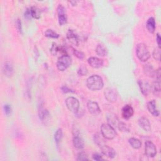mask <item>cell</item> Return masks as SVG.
<instances>
[{"instance_id":"15","label":"cell","mask_w":161,"mask_h":161,"mask_svg":"<svg viewBox=\"0 0 161 161\" xmlns=\"http://www.w3.org/2000/svg\"><path fill=\"white\" fill-rule=\"evenodd\" d=\"M88 64L93 68H100L103 65V61L96 57H89L88 60Z\"/></svg>"},{"instance_id":"5","label":"cell","mask_w":161,"mask_h":161,"mask_svg":"<svg viewBox=\"0 0 161 161\" xmlns=\"http://www.w3.org/2000/svg\"><path fill=\"white\" fill-rule=\"evenodd\" d=\"M67 108L69 111L73 113H77L79 108V102L78 100L74 97H68L65 100Z\"/></svg>"},{"instance_id":"31","label":"cell","mask_w":161,"mask_h":161,"mask_svg":"<svg viewBox=\"0 0 161 161\" xmlns=\"http://www.w3.org/2000/svg\"><path fill=\"white\" fill-rule=\"evenodd\" d=\"M117 127L118 128V129L122 131V132H128L129 131V128L127 126V125H126L125 123L124 122H119Z\"/></svg>"},{"instance_id":"36","label":"cell","mask_w":161,"mask_h":161,"mask_svg":"<svg viewBox=\"0 0 161 161\" xmlns=\"http://www.w3.org/2000/svg\"><path fill=\"white\" fill-rule=\"evenodd\" d=\"M3 108H4L5 113L6 115H10L11 114L12 109H11V106L10 104H5Z\"/></svg>"},{"instance_id":"38","label":"cell","mask_w":161,"mask_h":161,"mask_svg":"<svg viewBox=\"0 0 161 161\" xmlns=\"http://www.w3.org/2000/svg\"><path fill=\"white\" fill-rule=\"evenodd\" d=\"M16 26L17 29L20 33H22V22L20 19H17L16 20Z\"/></svg>"},{"instance_id":"25","label":"cell","mask_w":161,"mask_h":161,"mask_svg":"<svg viewBox=\"0 0 161 161\" xmlns=\"http://www.w3.org/2000/svg\"><path fill=\"white\" fill-rule=\"evenodd\" d=\"M152 91L156 96H159L160 93V79H156L152 84Z\"/></svg>"},{"instance_id":"8","label":"cell","mask_w":161,"mask_h":161,"mask_svg":"<svg viewBox=\"0 0 161 161\" xmlns=\"http://www.w3.org/2000/svg\"><path fill=\"white\" fill-rule=\"evenodd\" d=\"M138 84L142 93L144 96H147L151 91V86L148 81L145 80H139Z\"/></svg>"},{"instance_id":"32","label":"cell","mask_w":161,"mask_h":161,"mask_svg":"<svg viewBox=\"0 0 161 161\" xmlns=\"http://www.w3.org/2000/svg\"><path fill=\"white\" fill-rule=\"evenodd\" d=\"M153 57L157 61H160V49L159 47H157L154 49L153 52Z\"/></svg>"},{"instance_id":"35","label":"cell","mask_w":161,"mask_h":161,"mask_svg":"<svg viewBox=\"0 0 161 161\" xmlns=\"http://www.w3.org/2000/svg\"><path fill=\"white\" fill-rule=\"evenodd\" d=\"M76 160H89V158L88 157L87 155L84 152H80L78 154Z\"/></svg>"},{"instance_id":"29","label":"cell","mask_w":161,"mask_h":161,"mask_svg":"<svg viewBox=\"0 0 161 161\" xmlns=\"http://www.w3.org/2000/svg\"><path fill=\"white\" fill-rule=\"evenodd\" d=\"M45 35L47 37L51 38H55V39L58 38L60 36L57 33H56V32H54L52 29L47 30L45 32Z\"/></svg>"},{"instance_id":"13","label":"cell","mask_w":161,"mask_h":161,"mask_svg":"<svg viewBox=\"0 0 161 161\" xmlns=\"http://www.w3.org/2000/svg\"><path fill=\"white\" fill-rule=\"evenodd\" d=\"M147 109H148L150 113H151L152 115L155 116H159L160 115V112L159 110L157 109V103L155 100H153L150 101L147 105Z\"/></svg>"},{"instance_id":"37","label":"cell","mask_w":161,"mask_h":161,"mask_svg":"<svg viewBox=\"0 0 161 161\" xmlns=\"http://www.w3.org/2000/svg\"><path fill=\"white\" fill-rule=\"evenodd\" d=\"M24 16H25V18H26V19H28V20H30V19H31L32 18L30 8L26 9V10L25 11Z\"/></svg>"},{"instance_id":"11","label":"cell","mask_w":161,"mask_h":161,"mask_svg":"<svg viewBox=\"0 0 161 161\" xmlns=\"http://www.w3.org/2000/svg\"><path fill=\"white\" fill-rule=\"evenodd\" d=\"M104 97L107 101L110 103L115 102L117 98V95L115 90L110 88H107L104 91Z\"/></svg>"},{"instance_id":"28","label":"cell","mask_w":161,"mask_h":161,"mask_svg":"<svg viewBox=\"0 0 161 161\" xmlns=\"http://www.w3.org/2000/svg\"><path fill=\"white\" fill-rule=\"evenodd\" d=\"M63 137V133H62V130L61 128H59L55 133V135H54V139H55V142L56 143L59 145L60 143V142L62 140Z\"/></svg>"},{"instance_id":"22","label":"cell","mask_w":161,"mask_h":161,"mask_svg":"<svg viewBox=\"0 0 161 161\" xmlns=\"http://www.w3.org/2000/svg\"><path fill=\"white\" fill-rule=\"evenodd\" d=\"M147 29L148 30V31L151 33H154L155 30V19L153 17H151L148 19L147 22Z\"/></svg>"},{"instance_id":"17","label":"cell","mask_w":161,"mask_h":161,"mask_svg":"<svg viewBox=\"0 0 161 161\" xmlns=\"http://www.w3.org/2000/svg\"><path fill=\"white\" fill-rule=\"evenodd\" d=\"M139 124L140 127L145 132H150L151 130V126L148 118L142 116L139 120Z\"/></svg>"},{"instance_id":"6","label":"cell","mask_w":161,"mask_h":161,"mask_svg":"<svg viewBox=\"0 0 161 161\" xmlns=\"http://www.w3.org/2000/svg\"><path fill=\"white\" fill-rule=\"evenodd\" d=\"M145 153L147 157H154L157 154L155 145L151 141H147L145 144Z\"/></svg>"},{"instance_id":"3","label":"cell","mask_w":161,"mask_h":161,"mask_svg":"<svg viewBox=\"0 0 161 161\" xmlns=\"http://www.w3.org/2000/svg\"><path fill=\"white\" fill-rule=\"evenodd\" d=\"M101 132L102 136L108 140H112L116 135V132L114 127L108 124H103L101 125Z\"/></svg>"},{"instance_id":"23","label":"cell","mask_w":161,"mask_h":161,"mask_svg":"<svg viewBox=\"0 0 161 161\" xmlns=\"http://www.w3.org/2000/svg\"><path fill=\"white\" fill-rule=\"evenodd\" d=\"M38 116L39 118L41 120L42 122H44V121H45L49 118L50 114L47 109H45L43 107H40L38 111Z\"/></svg>"},{"instance_id":"39","label":"cell","mask_w":161,"mask_h":161,"mask_svg":"<svg viewBox=\"0 0 161 161\" xmlns=\"http://www.w3.org/2000/svg\"><path fill=\"white\" fill-rule=\"evenodd\" d=\"M61 90L62 91V92H65V93H68V92H74V91L70 89L69 88H68L67 86H63L61 87Z\"/></svg>"},{"instance_id":"9","label":"cell","mask_w":161,"mask_h":161,"mask_svg":"<svg viewBox=\"0 0 161 161\" xmlns=\"http://www.w3.org/2000/svg\"><path fill=\"white\" fill-rule=\"evenodd\" d=\"M73 145L75 148L78 149H82L84 147V142L81 137H80L79 133L75 131L73 137Z\"/></svg>"},{"instance_id":"12","label":"cell","mask_w":161,"mask_h":161,"mask_svg":"<svg viewBox=\"0 0 161 161\" xmlns=\"http://www.w3.org/2000/svg\"><path fill=\"white\" fill-rule=\"evenodd\" d=\"M87 107L89 113L92 115H98L101 112L100 106L96 102L89 101L87 103Z\"/></svg>"},{"instance_id":"27","label":"cell","mask_w":161,"mask_h":161,"mask_svg":"<svg viewBox=\"0 0 161 161\" xmlns=\"http://www.w3.org/2000/svg\"><path fill=\"white\" fill-rule=\"evenodd\" d=\"M30 10L32 18H34L35 19H39L40 17H41V12H40V9H38L37 7L32 6L30 8Z\"/></svg>"},{"instance_id":"34","label":"cell","mask_w":161,"mask_h":161,"mask_svg":"<svg viewBox=\"0 0 161 161\" xmlns=\"http://www.w3.org/2000/svg\"><path fill=\"white\" fill-rule=\"evenodd\" d=\"M88 71V69L87 68H86L85 66H80L79 69H78V71H77V73L80 76H86L87 75Z\"/></svg>"},{"instance_id":"2","label":"cell","mask_w":161,"mask_h":161,"mask_svg":"<svg viewBox=\"0 0 161 161\" xmlns=\"http://www.w3.org/2000/svg\"><path fill=\"white\" fill-rule=\"evenodd\" d=\"M136 53L138 59L142 62H146L151 57L149 50L145 44L140 43L136 47Z\"/></svg>"},{"instance_id":"18","label":"cell","mask_w":161,"mask_h":161,"mask_svg":"<svg viewBox=\"0 0 161 161\" xmlns=\"http://www.w3.org/2000/svg\"><path fill=\"white\" fill-rule=\"evenodd\" d=\"M134 113V111L132 107L129 104H126L124 106L122 110V115L124 119L128 120L132 117Z\"/></svg>"},{"instance_id":"16","label":"cell","mask_w":161,"mask_h":161,"mask_svg":"<svg viewBox=\"0 0 161 161\" xmlns=\"http://www.w3.org/2000/svg\"><path fill=\"white\" fill-rule=\"evenodd\" d=\"M50 51L53 56H56V54H57L58 53H61L62 55L67 54L66 49L64 47L59 45L56 43L52 44V45L50 48Z\"/></svg>"},{"instance_id":"30","label":"cell","mask_w":161,"mask_h":161,"mask_svg":"<svg viewBox=\"0 0 161 161\" xmlns=\"http://www.w3.org/2000/svg\"><path fill=\"white\" fill-rule=\"evenodd\" d=\"M94 140H95V143L99 146H101L104 144V140L103 138H102L101 135L98 133L96 134V135H95V136H94Z\"/></svg>"},{"instance_id":"10","label":"cell","mask_w":161,"mask_h":161,"mask_svg":"<svg viewBox=\"0 0 161 161\" xmlns=\"http://www.w3.org/2000/svg\"><path fill=\"white\" fill-rule=\"evenodd\" d=\"M100 147L101 148L102 153L106 157H108L110 159H113L115 157L116 152H115V151L112 148V147L107 145H105V144H103Z\"/></svg>"},{"instance_id":"14","label":"cell","mask_w":161,"mask_h":161,"mask_svg":"<svg viewBox=\"0 0 161 161\" xmlns=\"http://www.w3.org/2000/svg\"><path fill=\"white\" fill-rule=\"evenodd\" d=\"M67 38L72 44L76 46L79 45V37L73 30H68V32H67Z\"/></svg>"},{"instance_id":"4","label":"cell","mask_w":161,"mask_h":161,"mask_svg":"<svg viewBox=\"0 0 161 161\" xmlns=\"http://www.w3.org/2000/svg\"><path fill=\"white\" fill-rule=\"evenodd\" d=\"M71 63V57L68 54L62 55L57 61V68L60 71H64L69 68Z\"/></svg>"},{"instance_id":"24","label":"cell","mask_w":161,"mask_h":161,"mask_svg":"<svg viewBox=\"0 0 161 161\" xmlns=\"http://www.w3.org/2000/svg\"><path fill=\"white\" fill-rule=\"evenodd\" d=\"M128 142L130 145L135 149H139L141 148L142 147V142L140 140L136 138H130L128 140Z\"/></svg>"},{"instance_id":"40","label":"cell","mask_w":161,"mask_h":161,"mask_svg":"<svg viewBox=\"0 0 161 161\" xmlns=\"http://www.w3.org/2000/svg\"><path fill=\"white\" fill-rule=\"evenodd\" d=\"M92 158L95 160H103L102 156L100 154H98V153L94 154L92 155Z\"/></svg>"},{"instance_id":"19","label":"cell","mask_w":161,"mask_h":161,"mask_svg":"<svg viewBox=\"0 0 161 161\" xmlns=\"http://www.w3.org/2000/svg\"><path fill=\"white\" fill-rule=\"evenodd\" d=\"M3 71L4 74L6 77H11L13 75V72H14V68H13V64L10 61L5 62L3 67Z\"/></svg>"},{"instance_id":"26","label":"cell","mask_w":161,"mask_h":161,"mask_svg":"<svg viewBox=\"0 0 161 161\" xmlns=\"http://www.w3.org/2000/svg\"><path fill=\"white\" fill-rule=\"evenodd\" d=\"M96 52L98 56L101 57L106 56L107 55V53H108V51H107L106 48L101 44H99L97 45L96 49Z\"/></svg>"},{"instance_id":"7","label":"cell","mask_w":161,"mask_h":161,"mask_svg":"<svg viewBox=\"0 0 161 161\" xmlns=\"http://www.w3.org/2000/svg\"><path fill=\"white\" fill-rule=\"evenodd\" d=\"M57 14L59 23L61 26H63L67 23L68 22V17L66 14V9L62 5H59L57 7Z\"/></svg>"},{"instance_id":"21","label":"cell","mask_w":161,"mask_h":161,"mask_svg":"<svg viewBox=\"0 0 161 161\" xmlns=\"http://www.w3.org/2000/svg\"><path fill=\"white\" fill-rule=\"evenodd\" d=\"M143 71H144L145 74H147V76H149V77H154V76H155L156 71L154 70L152 65L151 64H147L145 65L144 68H143Z\"/></svg>"},{"instance_id":"33","label":"cell","mask_w":161,"mask_h":161,"mask_svg":"<svg viewBox=\"0 0 161 161\" xmlns=\"http://www.w3.org/2000/svg\"><path fill=\"white\" fill-rule=\"evenodd\" d=\"M73 53H74V55L77 57L78 59L82 60L84 58V53L80 51H79L77 50H76L74 49H73Z\"/></svg>"},{"instance_id":"1","label":"cell","mask_w":161,"mask_h":161,"mask_svg":"<svg viewBox=\"0 0 161 161\" xmlns=\"http://www.w3.org/2000/svg\"><path fill=\"white\" fill-rule=\"evenodd\" d=\"M104 85L102 78L98 75H92L86 80V86L90 90L97 91L103 88Z\"/></svg>"},{"instance_id":"41","label":"cell","mask_w":161,"mask_h":161,"mask_svg":"<svg viewBox=\"0 0 161 161\" xmlns=\"http://www.w3.org/2000/svg\"><path fill=\"white\" fill-rule=\"evenodd\" d=\"M156 40H157V44H158V46H159V47L160 48V44H161V38H160V34H159V33H157V34Z\"/></svg>"},{"instance_id":"20","label":"cell","mask_w":161,"mask_h":161,"mask_svg":"<svg viewBox=\"0 0 161 161\" xmlns=\"http://www.w3.org/2000/svg\"><path fill=\"white\" fill-rule=\"evenodd\" d=\"M107 121H108V124H110L113 127H117L119 124V120L117 118L116 115L113 113H110L106 116Z\"/></svg>"}]
</instances>
